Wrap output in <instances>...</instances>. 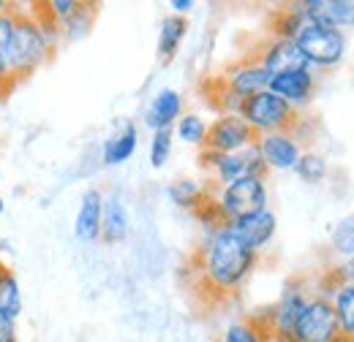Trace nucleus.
Instances as JSON below:
<instances>
[{
    "label": "nucleus",
    "instance_id": "f257e3e1",
    "mask_svg": "<svg viewBox=\"0 0 354 342\" xmlns=\"http://www.w3.org/2000/svg\"><path fill=\"white\" fill-rule=\"evenodd\" d=\"M257 261L259 253L251 250L226 223L207 234L199 250L202 277L216 294H234L237 288H243V283L257 269Z\"/></svg>",
    "mask_w": 354,
    "mask_h": 342
},
{
    "label": "nucleus",
    "instance_id": "f03ea898",
    "mask_svg": "<svg viewBox=\"0 0 354 342\" xmlns=\"http://www.w3.org/2000/svg\"><path fill=\"white\" fill-rule=\"evenodd\" d=\"M52 52L55 49L46 43L33 11L17 8V25H14V71H17V82L33 77L52 57Z\"/></svg>",
    "mask_w": 354,
    "mask_h": 342
},
{
    "label": "nucleus",
    "instance_id": "7ed1b4c3",
    "mask_svg": "<svg viewBox=\"0 0 354 342\" xmlns=\"http://www.w3.org/2000/svg\"><path fill=\"white\" fill-rule=\"evenodd\" d=\"M237 114L243 117V123L254 130L257 136L278 133V130H292L297 125V109H292L286 101H281L270 90L248 95Z\"/></svg>",
    "mask_w": 354,
    "mask_h": 342
},
{
    "label": "nucleus",
    "instance_id": "20e7f679",
    "mask_svg": "<svg viewBox=\"0 0 354 342\" xmlns=\"http://www.w3.org/2000/svg\"><path fill=\"white\" fill-rule=\"evenodd\" d=\"M267 201H270V193H267L265 177H243L232 185L218 188L213 207L223 223H232V220H240L245 214L267 210Z\"/></svg>",
    "mask_w": 354,
    "mask_h": 342
},
{
    "label": "nucleus",
    "instance_id": "39448f33",
    "mask_svg": "<svg viewBox=\"0 0 354 342\" xmlns=\"http://www.w3.org/2000/svg\"><path fill=\"white\" fill-rule=\"evenodd\" d=\"M295 43H297L300 54L306 57L308 68H333L346 54V33L322 28V25H310V22L297 33Z\"/></svg>",
    "mask_w": 354,
    "mask_h": 342
},
{
    "label": "nucleus",
    "instance_id": "423d86ee",
    "mask_svg": "<svg viewBox=\"0 0 354 342\" xmlns=\"http://www.w3.org/2000/svg\"><path fill=\"white\" fill-rule=\"evenodd\" d=\"M202 169L213 177V182L223 188V185H232L243 177H265L267 166L257 150L248 147L243 152H232V155H218V152H210V150H202Z\"/></svg>",
    "mask_w": 354,
    "mask_h": 342
},
{
    "label": "nucleus",
    "instance_id": "0eeeda50",
    "mask_svg": "<svg viewBox=\"0 0 354 342\" xmlns=\"http://www.w3.org/2000/svg\"><path fill=\"white\" fill-rule=\"evenodd\" d=\"M338 321L333 312V304L324 294L310 296L289 342H333L338 337Z\"/></svg>",
    "mask_w": 354,
    "mask_h": 342
},
{
    "label": "nucleus",
    "instance_id": "6e6552de",
    "mask_svg": "<svg viewBox=\"0 0 354 342\" xmlns=\"http://www.w3.org/2000/svg\"><path fill=\"white\" fill-rule=\"evenodd\" d=\"M308 299L310 296L303 291V285H297V283L286 285L283 294H281V299L275 301V307L270 310L267 323L262 326L265 334H270L272 340L278 342L292 340V332H295V326H297V321H300V315H303Z\"/></svg>",
    "mask_w": 354,
    "mask_h": 342
},
{
    "label": "nucleus",
    "instance_id": "1a4fd4ad",
    "mask_svg": "<svg viewBox=\"0 0 354 342\" xmlns=\"http://www.w3.org/2000/svg\"><path fill=\"white\" fill-rule=\"evenodd\" d=\"M254 144H257V133L243 123L240 114H221L207 125L205 150H210V152L232 155V152H243Z\"/></svg>",
    "mask_w": 354,
    "mask_h": 342
},
{
    "label": "nucleus",
    "instance_id": "9d476101",
    "mask_svg": "<svg viewBox=\"0 0 354 342\" xmlns=\"http://www.w3.org/2000/svg\"><path fill=\"white\" fill-rule=\"evenodd\" d=\"M257 150L265 161L267 171H292L297 166L303 147L292 130H278V133H265L257 136Z\"/></svg>",
    "mask_w": 354,
    "mask_h": 342
},
{
    "label": "nucleus",
    "instance_id": "9b49d317",
    "mask_svg": "<svg viewBox=\"0 0 354 342\" xmlns=\"http://www.w3.org/2000/svg\"><path fill=\"white\" fill-rule=\"evenodd\" d=\"M300 8L310 25L333 28L341 33L354 28V0H306Z\"/></svg>",
    "mask_w": 354,
    "mask_h": 342
},
{
    "label": "nucleus",
    "instance_id": "f8f14e48",
    "mask_svg": "<svg viewBox=\"0 0 354 342\" xmlns=\"http://www.w3.org/2000/svg\"><path fill=\"white\" fill-rule=\"evenodd\" d=\"M257 63L265 68V74L272 79L278 74H286V71H300V68H308L306 57L300 54L297 43L286 41V39H272L262 46Z\"/></svg>",
    "mask_w": 354,
    "mask_h": 342
},
{
    "label": "nucleus",
    "instance_id": "ddd939ff",
    "mask_svg": "<svg viewBox=\"0 0 354 342\" xmlns=\"http://www.w3.org/2000/svg\"><path fill=\"white\" fill-rule=\"evenodd\" d=\"M267 90L272 95H278L281 101H286L292 109L297 106H306L310 98H313V90H316V77L310 68H300V71H286V74H278L270 79Z\"/></svg>",
    "mask_w": 354,
    "mask_h": 342
},
{
    "label": "nucleus",
    "instance_id": "4468645a",
    "mask_svg": "<svg viewBox=\"0 0 354 342\" xmlns=\"http://www.w3.org/2000/svg\"><path fill=\"white\" fill-rule=\"evenodd\" d=\"M226 225H229L251 250L262 253L267 245L272 242V237H275L278 220H275V214L270 212V210H262V212L245 214V217H240V220H232V223H226Z\"/></svg>",
    "mask_w": 354,
    "mask_h": 342
},
{
    "label": "nucleus",
    "instance_id": "2eb2a0df",
    "mask_svg": "<svg viewBox=\"0 0 354 342\" xmlns=\"http://www.w3.org/2000/svg\"><path fill=\"white\" fill-rule=\"evenodd\" d=\"M101 214H104V193L98 188H90L82 193L74 217V237L80 242L101 239Z\"/></svg>",
    "mask_w": 354,
    "mask_h": 342
},
{
    "label": "nucleus",
    "instance_id": "dca6fc26",
    "mask_svg": "<svg viewBox=\"0 0 354 342\" xmlns=\"http://www.w3.org/2000/svg\"><path fill=\"white\" fill-rule=\"evenodd\" d=\"M183 117V95L172 90V87H164L153 95L147 112H145V125L153 130H172L177 120Z\"/></svg>",
    "mask_w": 354,
    "mask_h": 342
},
{
    "label": "nucleus",
    "instance_id": "f3484780",
    "mask_svg": "<svg viewBox=\"0 0 354 342\" xmlns=\"http://www.w3.org/2000/svg\"><path fill=\"white\" fill-rule=\"evenodd\" d=\"M139 144V130L131 120L118 123L115 130L106 136L104 147H101V161L104 166H123L126 161H131Z\"/></svg>",
    "mask_w": 354,
    "mask_h": 342
},
{
    "label": "nucleus",
    "instance_id": "a211bd4d",
    "mask_svg": "<svg viewBox=\"0 0 354 342\" xmlns=\"http://www.w3.org/2000/svg\"><path fill=\"white\" fill-rule=\"evenodd\" d=\"M267 85H270V77H267L265 68H262L257 60H245V63L229 68L226 77H223V87L232 90V92H234L237 98H243V101H245L248 95H257V92L267 90Z\"/></svg>",
    "mask_w": 354,
    "mask_h": 342
},
{
    "label": "nucleus",
    "instance_id": "6ab92c4d",
    "mask_svg": "<svg viewBox=\"0 0 354 342\" xmlns=\"http://www.w3.org/2000/svg\"><path fill=\"white\" fill-rule=\"evenodd\" d=\"M131 220H129V210L126 201L118 193L104 196V214H101V239L106 245H118L129 237Z\"/></svg>",
    "mask_w": 354,
    "mask_h": 342
},
{
    "label": "nucleus",
    "instance_id": "aec40b11",
    "mask_svg": "<svg viewBox=\"0 0 354 342\" xmlns=\"http://www.w3.org/2000/svg\"><path fill=\"white\" fill-rule=\"evenodd\" d=\"M14 25H17V6L0 14V92L17 85L14 71Z\"/></svg>",
    "mask_w": 354,
    "mask_h": 342
},
{
    "label": "nucleus",
    "instance_id": "412c9836",
    "mask_svg": "<svg viewBox=\"0 0 354 342\" xmlns=\"http://www.w3.org/2000/svg\"><path fill=\"white\" fill-rule=\"evenodd\" d=\"M327 299L333 304V312H335V321H338V332L344 337L354 340V285L335 280L333 296H327Z\"/></svg>",
    "mask_w": 354,
    "mask_h": 342
},
{
    "label": "nucleus",
    "instance_id": "4be33fe9",
    "mask_svg": "<svg viewBox=\"0 0 354 342\" xmlns=\"http://www.w3.org/2000/svg\"><path fill=\"white\" fill-rule=\"evenodd\" d=\"M185 33H188L185 17H175V14L164 17L161 30H158V60L161 63H172L175 60L177 49H180V43L185 39Z\"/></svg>",
    "mask_w": 354,
    "mask_h": 342
},
{
    "label": "nucleus",
    "instance_id": "5701e85b",
    "mask_svg": "<svg viewBox=\"0 0 354 342\" xmlns=\"http://www.w3.org/2000/svg\"><path fill=\"white\" fill-rule=\"evenodd\" d=\"M93 22H95V6H93V3H80L77 11H74L68 19L60 22V36H63V41H71V43L82 41L90 33Z\"/></svg>",
    "mask_w": 354,
    "mask_h": 342
},
{
    "label": "nucleus",
    "instance_id": "b1692460",
    "mask_svg": "<svg viewBox=\"0 0 354 342\" xmlns=\"http://www.w3.org/2000/svg\"><path fill=\"white\" fill-rule=\"evenodd\" d=\"M0 312L8 315V318H14V321L22 312V288H19V280L3 263H0Z\"/></svg>",
    "mask_w": 354,
    "mask_h": 342
},
{
    "label": "nucleus",
    "instance_id": "393cba45",
    "mask_svg": "<svg viewBox=\"0 0 354 342\" xmlns=\"http://www.w3.org/2000/svg\"><path fill=\"white\" fill-rule=\"evenodd\" d=\"M167 196L175 201L177 207H185V210H199L207 201V190L196 179H175L167 188Z\"/></svg>",
    "mask_w": 354,
    "mask_h": 342
},
{
    "label": "nucleus",
    "instance_id": "a878e982",
    "mask_svg": "<svg viewBox=\"0 0 354 342\" xmlns=\"http://www.w3.org/2000/svg\"><path fill=\"white\" fill-rule=\"evenodd\" d=\"M175 136L180 141L191 144V147H202L205 150V139H207V123H205V117H199L194 112L183 114L175 123Z\"/></svg>",
    "mask_w": 354,
    "mask_h": 342
},
{
    "label": "nucleus",
    "instance_id": "bb28decb",
    "mask_svg": "<svg viewBox=\"0 0 354 342\" xmlns=\"http://www.w3.org/2000/svg\"><path fill=\"white\" fill-rule=\"evenodd\" d=\"M330 248H333L335 256H341L344 261L354 256V214L344 217V220L333 228V234H330Z\"/></svg>",
    "mask_w": 354,
    "mask_h": 342
},
{
    "label": "nucleus",
    "instance_id": "cd10ccee",
    "mask_svg": "<svg viewBox=\"0 0 354 342\" xmlns=\"http://www.w3.org/2000/svg\"><path fill=\"white\" fill-rule=\"evenodd\" d=\"M292 171H295L303 182L316 185V182H322V179L327 177V161H324V155H319V152H303L300 161H297V166Z\"/></svg>",
    "mask_w": 354,
    "mask_h": 342
},
{
    "label": "nucleus",
    "instance_id": "c85d7f7f",
    "mask_svg": "<svg viewBox=\"0 0 354 342\" xmlns=\"http://www.w3.org/2000/svg\"><path fill=\"white\" fill-rule=\"evenodd\" d=\"M223 342H265V329L257 321H237L226 326Z\"/></svg>",
    "mask_w": 354,
    "mask_h": 342
},
{
    "label": "nucleus",
    "instance_id": "c756f323",
    "mask_svg": "<svg viewBox=\"0 0 354 342\" xmlns=\"http://www.w3.org/2000/svg\"><path fill=\"white\" fill-rule=\"evenodd\" d=\"M172 130H156L150 139V166L153 169H164L167 161L172 158Z\"/></svg>",
    "mask_w": 354,
    "mask_h": 342
},
{
    "label": "nucleus",
    "instance_id": "7c9ffc66",
    "mask_svg": "<svg viewBox=\"0 0 354 342\" xmlns=\"http://www.w3.org/2000/svg\"><path fill=\"white\" fill-rule=\"evenodd\" d=\"M77 6H80V0H49V3H44V8L49 11V17L57 19V22L68 19V17L77 11Z\"/></svg>",
    "mask_w": 354,
    "mask_h": 342
},
{
    "label": "nucleus",
    "instance_id": "2f4dec72",
    "mask_svg": "<svg viewBox=\"0 0 354 342\" xmlns=\"http://www.w3.org/2000/svg\"><path fill=\"white\" fill-rule=\"evenodd\" d=\"M0 342H19V332H17V321L0 312Z\"/></svg>",
    "mask_w": 354,
    "mask_h": 342
},
{
    "label": "nucleus",
    "instance_id": "473e14b6",
    "mask_svg": "<svg viewBox=\"0 0 354 342\" xmlns=\"http://www.w3.org/2000/svg\"><path fill=\"white\" fill-rule=\"evenodd\" d=\"M333 277H335L338 283H349V285H354V256L346 258V261H344L341 266H335Z\"/></svg>",
    "mask_w": 354,
    "mask_h": 342
},
{
    "label": "nucleus",
    "instance_id": "72a5a7b5",
    "mask_svg": "<svg viewBox=\"0 0 354 342\" xmlns=\"http://www.w3.org/2000/svg\"><path fill=\"white\" fill-rule=\"evenodd\" d=\"M169 8H172V14H175V17H185V14L194 8V0H172V3H169Z\"/></svg>",
    "mask_w": 354,
    "mask_h": 342
},
{
    "label": "nucleus",
    "instance_id": "f704fd0d",
    "mask_svg": "<svg viewBox=\"0 0 354 342\" xmlns=\"http://www.w3.org/2000/svg\"><path fill=\"white\" fill-rule=\"evenodd\" d=\"M11 8V3H6V0H0V14H6Z\"/></svg>",
    "mask_w": 354,
    "mask_h": 342
},
{
    "label": "nucleus",
    "instance_id": "c9c22d12",
    "mask_svg": "<svg viewBox=\"0 0 354 342\" xmlns=\"http://www.w3.org/2000/svg\"><path fill=\"white\" fill-rule=\"evenodd\" d=\"M3 210H6V201H3V196H0V214H3Z\"/></svg>",
    "mask_w": 354,
    "mask_h": 342
}]
</instances>
